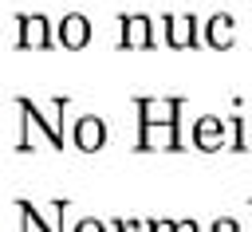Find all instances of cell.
<instances>
[{
	"label": "cell",
	"mask_w": 252,
	"mask_h": 232,
	"mask_svg": "<svg viewBox=\"0 0 252 232\" xmlns=\"http://www.w3.org/2000/svg\"><path fill=\"white\" fill-rule=\"evenodd\" d=\"M138 149H181L177 142V122H154V126H142V142Z\"/></svg>",
	"instance_id": "1"
},
{
	"label": "cell",
	"mask_w": 252,
	"mask_h": 232,
	"mask_svg": "<svg viewBox=\"0 0 252 232\" xmlns=\"http://www.w3.org/2000/svg\"><path fill=\"white\" fill-rule=\"evenodd\" d=\"M138 110H142V126H154V122H177L181 98H138Z\"/></svg>",
	"instance_id": "2"
},
{
	"label": "cell",
	"mask_w": 252,
	"mask_h": 232,
	"mask_svg": "<svg viewBox=\"0 0 252 232\" xmlns=\"http://www.w3.org/2000/svg\"><path fill=\"white\" fill-rule=\"evenodd\" d=\"M47 39H51V28L43 16H20V39H16L20 47L39 51V47H47Z\"/></svg>",
	"instance_id": "3"
},
{
	"label": "cell",
	"mask_w": 252,
	"mask_h": 232,
	"mask_svg": "<svg viewBox=\"0 0 252 232\" xmlns=\"http://www.w3.org/2000/svg\"><path fill=\"white\" fill-rule=\"evenodd\" d=\"M16 106H20L32 122H39V126H43V134H47V142H51L55 149L63 145V118H47V110H39L32 98H16Z\"/></svg>",
	"instance_id": "4"
},
{
	"label": "cell",
	"mask_w": 252,
	"mask_h": 232,
	"mask_svg": "<svg viewBox=\"0 0 252 232\" xmlns=\"http://www.w3.org/2000/svg\"><path fill=\"white\" fill-rule=\"evenodd\" d=\"M102 142H106V126H102L94 114L79 118V126H75V145H79L83 153H94V149H102Z\"/></svg>",
	"instance_id": "5"
},
{
	"label": "cell",
	"mask_w": 252,
	"mask_h": 232,
	"mask_svg": "<svg viewBox=\"0 0 252 232\" xmlns=\"http://www.w3.org/2000/svg\"><path fill=\"white\" fill-rule=\"evenodd\" d=\"M150 39H154V24L146 16H126L122 20V47L138 51V47H150Z\"/></svg>",
	"instance_id": "6"
},
{
	"label": "cell",
	"mask_w": 252,
	"mask_h": 232,
	"mask_svg": "<svg viewBox=\"0 0 252 232\" xmlns=\"http://www.w3.org/2000/svg\"><path fill=\"white\" fill-rule=\"evenodd\" d=\"M91 39V20L87 16H63L59 20V43L63 47H83Z\"/></svg>",
	"instance_id": "7"
},
{
	"label": "cell",
	"mask_w": 252,
	"mask_h": 232,
	"mask_svg": "<svg viewBox=\"0 0 252 232\" xmlns=\"http://www.w3.org/2000/svg\"><path fill=\"white\" fill-rule=\"evenodd\" d=\"M220 138H224V122H220V118H201V122L193 126V142H197L205 153L220 149V145H224Z\"/></svg>",
	"instance_id": "8"
},
{
	"label": "cell",
	"mask_w": 252,
	"mask_h": 232,
	"mask_svg": "<svg viewBox=\"0 0 252 232\" xmlns=\"http://www.w3.org/2000/svg\"><path fill=\"white\" fill-rule=\"evenodd\" d=\"M165 43L193 47V16H165Z\"/></svg>",
	"instance_id": "9"
},
{
	"label": "cell",
	"mask_w": 252,
	"mask_h": 232,
	"mask_svg": "<svg viewBox=\"0 0 252 232\" xmlns=\"http://www.w3.org/2000/svg\"><path fill=\"white\" fill-rule=\"evenodd\" d=\"M205 39H209V47H232V16L217 12V16L209 20V31H205Z\"/></svg>",
	"instance_id": "10"
},
{
	"label": "cell",
	"mask_w": 252,
	"mask_h": 232,
	"mask_svg": "<svg viewBox=\"0 0 252 232\" xmlns=\"http://www.w3.org/2000/svg\"><path fill=\"white\" fill-rule=\"evenodd\" d=\"M16 204H20V216H24V224H28L32 232H55V228H47V224L39 220V212H35V208H32L28 201H16Z\"/></svg>",
	"instance_id": "11"
},
{
	"label": "cell",
	"mask_w": 252,
	"mask_h": 232,
	"mask_svg": "<svg viewBox=\"0 0 252 232\" xmlns=\"http://www.w3.org/2000/svg\"><path fill=\"white\" fill-rule=\"evenodd\" d=\"M236 149H252V118H236Z\"/></svg>",
	"instance_id": "12"
},
{
	"label": "cell",
	"mask_w": 252,
	"mask_h": 232,
	"mask_svg": "<svg viewBox=\"0 0 252 232\" xmlns=\"http://www.w3.org/2000/svg\"><path fill=\"white\" fill-rule=\"evenodd\" d=\"M114 228H118V232H150V228H146V224H138V220H118Z\"/></svg>",
	"instance_id": "13"
},
{
	"label": "cell",
	"mask_w": 252,
	"mask_h": 232,
	"mask_svg": "<svg viewBox=\"0 0 252 232\" xmlns=\"http://www.w3.org/2000/svg\"><path fill=\"white\" fill-rule=\"evenodd\" d=\"M213 232H240V228H236V220L220 216V220H213Z\"/></svg>",
	"instance_id": "14"
},
{
	"label": "cell",
	"mask_w": 252,
	"mask_h": 232,
	"mask_svg": "<svg viewBox=\"0 0 252 232\" xmlns=\"http://www.w3.org/2000/svg\"><path fill=\"white\" fill-rule=\"evenodd\" d=\"M75 232H106V228H102V220H79Z\"/></svg>",
	"instance_id": "15"
},
{
	"label": "cell",
	"mask_w": 252,
	"mask_h": 232,
	"mask_svg": "<svg viewBox=\"0 0 252 232\" xmlns=\"http://www.w3.org/2000/svg\"><path fill=\"white\" fill-rule=\"evenodd\" d=\"M150 232H177V224H173V220H154Z\"/></svg>",
	"instance_id": "16"
},
{
	"label": "cell",
	"mask_w": 252,
	"mask_h": 232,
	"mask_svg": "<svg viewBox=\"0 0 252 232\" xmlns=\"http://www.w3.org/2000/svg\"><path fill=\"white\" fill-rule=\"evenodd\" d=\"M177 232H197V224H193V220H181V224H177Z\"/></svg>",
	"instance_id": "17"
}]
</instances>
